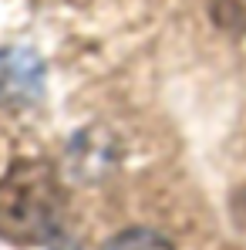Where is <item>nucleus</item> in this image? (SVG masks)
I'll use <instances>...</instances> for the list:
<instances>
[{
	"label": "nucleus",
	"instance_id": "20e7f679",
	"mask_svg": "<svg viewBox=\"0 0 246 250\" xmlns=\"http://www.w3.org/2000/svg\"><path fill=\"white\" fill-rule=\"evenodd\" d=\"M54 250H81L78 244H71V240H61V244H54Z\"/></svg>",
	"mask_w": 246,
	"mask_h": 250
},
{
	"label": "nucleus",
	"instance_id": "7ed1b4c3",
	"mask_svg": "<svg viewBox=\"0 0 246 250\" xmlns=\"http://www.w3.org/2000/svg\"><path fill=\"white\" fill-rule=\"evenodd\" d=\"M105 250H172V244L165 240L162 233L155 230H145V227H135V230H125L118 233Z\"/></svg>",
	"mask_w": 246,
	"mask_h": 250
},
{
	"label": "nucleus",
	"instance_id": "f03ea898",
	"mask_svg": "<svg viewBox=\"0 0 246 250\" xmlns=\"http://www.w3.org/2000/svg\"><path fill=\"white\" fill-rule=\"evenodd\" d=\"M44 91V61L34 51L3 47L0 51V102L3 105H31Z\"/></svg>",
	"mask_w": 246,
	"mask_h": 250
},
{
	"label": "nucleus",
	"instance_id": "f257e3e1",
	"mask_svg": "<svg viewBox=\"0 0 246 250\" xmlns=\"http://www.w3.org/2000/svg\"><path fill=\"white\" fill-rule=\"evenodd\" d=\"M64 223V189L51 163L14 159L0 176V237L14 247L51 244Z\"/></svg>",
	"mask_w": 246,
	"mask_h": 250
}]
</instances>
